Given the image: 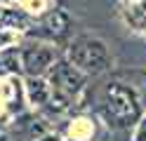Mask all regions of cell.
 I'll use <instances>...</instances> for the list:
<instances>
[{
	"mask_svg": "<svg viewBox=\"0 0 146 141\" xmlns=\"http://www.w3.org/2000/svg\"><path fill=\"white\" fill-rule=\"evenodd\" d=\"M66 59L85 75L106 73L113 66L111 47L104 38L94 33H78L66 42Z\"/></svg>",
	"mask_w": 146,
	"mask_h": 141,
	"instance_id": "6da1fadb",
	"label": "cell"
},
{
	"mask_svg": "<svg viewBox=\"0 0 146 141\" xmlns=\"http://www.w3.org/2000/svg\"><path fill=\"white\" fill-rule=\"evenodd\" d=\"M102 108L106 120L115 127L137 125L144 115L141 97L132 85L127 82H108L102 92Z\"/></svg>",
	"mask_w": 146,
	"mask_h": 141,
	"instance_id": "7a4b0ae2",
	"label": "cell"
},
{
	"mask_svg": "<svg viewBox=\"0 0 146 141\" xmlns=\"http://www.w3.org/2000/svg\"><path fill=\"white\" fill-rule=\"evenodd\" d=\"M19 59H21V71L29 78H40V75H47L52 64L59 59V50L52 42L35 40L19 47Z\"/></svg>",
	"mask_w": 146,
	"mask_h": 141,
	"instance_id": "3957f363",
	"label": "cell"
},
{
	"mask_svg": "<svg viewBox=\"0 0 146 141\" xmlns=\"http://www.w3.org/2000/svg\"><path fill=\"white\" fill-rule=\"evenodd\" d=\"M47 82L52 85V89H57L66 99H73L83 92L85 82H87V75L80 68H76L66 56H59L52 64V68L47 71Z\"/></svg>",
	"mask_w": 146,
	"mask_h": 141,
	"instance_id": "277c9868",
	"label": "cell"
},
{
	"mask_svg": "<svg viewBox=\"0 0 146 141\" xmlns=\"http://www.w3.org/2000/svg\"><path fill=\"white\" fill-rule=\"evenodd\" d=\"M71 28H73V19L66 9H50L47 14L40 19V31L38 35L47 38L52 42H61L71 35Z\"/></svg>",
	"mask_w": 146,
	"mask_h": 141,
	"instance_id": "5b68a950",
	"label": "cell"
},
{
	"mask_svg": "<svg viewBox=\"0 0 146 141\" xmlns=\"http://www.w3.org/2000/svg\"><path fill=\"white\" fill-rule=\"evenodd\" d=\"M120 14L132 31H146V0H123Z\"/></svg>",
	"mask_w": 146,
	"mask_h": 141,
	"instance_id": "8992f818",
	"label": "cell"
},
{
	"mask_svg": "<svg viewBox=\"0 0 146 141\" xmlns=\"http://www.w3.org/2000/svg\"><path fill=\"white\" fill-rule=\"evenodd\" d=\"M26 94H29L31 103H35V106H47L50 99H52V85L47 82L45 75H40V78H29L26 80Z\"/></svg>",
	"mask_w": 146,
	"mask_h": 141,
	"instance_id": "52a82bcc",
	"label": "cell"
},
{
	"mask_svg": "<svg viewBox=\"0 0 146 141\" xmlns=\"http://www.w3.org/2000/svg\"><path fill=\"white\" fill-rule=\"evenodd\" d=\"M33 26L31 14H26L24 9H10L5 5H0V31L5 28H19V31H26V28Z\"/></svg>",
	"mask_w": 146,
	"mask_h": 141,
	"instance_id": "ba28073f",
	"label": "cell"
},
{
	"mask_svg": "<svg viewBox=\"0 0 146 141\" xmlns=\"http://www.w3.org/2000/svg\"><path fill=\"white\" fill-rule=\"evenodd\" d=\"M19 71H21L19 50H17V47L0 50V75H5V73H19Z\"/></svg>",
	"mask_w": 146,
	"mask_h": 141,
	"instance_id": "9c48e42d",
	"label": "cell"
},
{
	"mask_svg": "<svg viewBox=\"0 0 146 141\" xmlns=\"http://www.w3.org/2000/svg\"><path fill=\"white\" fill-rule=\"evenodd\" d=\"M134 141H146V115L139 118L137 122V134H134Z\"/></svg>",
	"mask_w": 146,
	"mask_h": 141,
	"instance_id": "30bf717a",
	"label": "cell"
},
{
	"mask_svg": "<svg viewBox=\"0 0 146 141\" xmlns=\"http://www.w3.org/2000/svg\"><path fill=\"white\" fill-rule=\"evenodd\" d=\"M7 42H12V33L0 31V45H7Z\"/></svg>",
	"mask_w": 146,
	"mask_h": 141,
	"instance_id": "8fae6325",
	"label": "cell"
},
{
	"mask_svg": "<svg viewBox=\"0 0 146 141\" xmlns=\"http://www.w3.org/2000/svg\"><path fill=\"white\" fill-rule=\"evenodd\" d=\"M35 141H59V136L57 134H45L42 139H35Z\"/></svg>",
	"mask_w": 146,
	"mask_h": 141,
	"instance_id": "7c38bea8",
	"label": "cell"
},
{
	"mask_svg": "<svg viewBox=\"0 0 146 141\" xmlns=\"http://www.w3.org/2000/svg\"><path fill=\"white\" fill-rule=\"evenodd\" d=\"M127 3H130V0H127Z\"/></svg>",
	"mask_w": 146,
	"mask_h": 141,
	"instance_id": "4fadbf2b",
	"label": "cell"
}]
</instances>
